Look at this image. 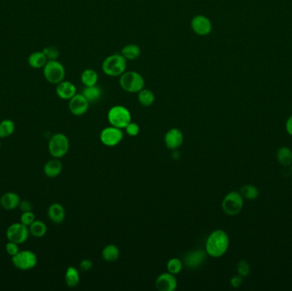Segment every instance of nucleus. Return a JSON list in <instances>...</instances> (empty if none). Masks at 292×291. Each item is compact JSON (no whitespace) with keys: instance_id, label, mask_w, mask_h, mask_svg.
<instances>
[{"instance_id":"9b49d317","label":"nucleus","mask_w":292,"mask_h":291,"mask_svg":"<svg viewBox=\"0 0 292 291\" xmlns=\"http://www.w3.org/2000/svg\"><path fill=\"white\" fill-rule=\"evenodd\" d=\"M190 27L192 31L200 36L209 35L212 31L211 21L203 15L194 16L190 21Z\"/></svg>"},{"instance_id":"bb28decb","label":"nucleus","mask_w":292,"mask_h":291,"mask_svg":"<svg viewBox=\"0 0 292 291\" xmlns=\"http://www.w3.org/2000/svg\"><path fill=\"white\" fill-rule=\"evenodd\" d=\"M66 284L70 287L75 288L80 283V273L78 270L74 266H68L65 273Z\"/></svg>"},{"instance_id":"e433bc0d","label":"nucleus","mask_w":292,"mask_h":291,"mask_svg":"<svg viewBox=\"0 0 292 291\" xmlns=\"http://www.w3.org/2000/svg\"><path fill=\"white\" fill-rule=\"evenodd\" d=\"M19 208L21 209V212H28V211H33L34 206L29 201H21V203L19 204Z\"/></svg>"},{"instance_id":"6ab92c4d","label":"nucleus","mask_w":292,"mask_h":291,"mask_svg":"<svg viewBox=\"0 0 292 291\" xmlns=\"http://www.w3.org/2000/svg\"><path fill=\"white\" fill-rule=\"evenodd\" d=\"M63 171V163L58 158L47 161L44 166V174L48 178H57Z\"/></svg>"},{"instance_id":"2eb2a0df","label":"nucleus","mask_w":292,"mask_h":291,"mask_svg":"<svg viewBox=\"0 0 292 291\" xmlns=\"http://www.w3.org/2000/svg\"><path fill=\"white\" fill-rule=\"evenodd\" d=\"M206 251L202 250H193L188 252L184 257V264L186 268L195 269L203 265L206 259Z\"/></svg>"},{"instance_id":"423d86ee","label":"nucleus","mask_w":292,"mask_h":291,"mask_svg":"<svg viewBox=\"0 0 292 291\" xmlns=\"http://www.w3.org/2000/svg\"><path fill=\"white\" fill-rule=\"evenodd\" d=\"M48 150L54 158H62L65 156L69 150V140L63 133H55L48 143Z\"/></svg>"},{"instance_id":"a211bd4d","label":"nucleus","mask_w":292,"mask_h":291,"mask_svg":"<svg viewBox=\"0 0 292 291\" xmlns=\"http://www.w3.org/2000/svg\"><path fill=\"white\" fill-rule=\"evenodd\" d=\"M47 213L51 221H53V223L57 224V225L63 223V221L65 220V209L60 203H53L48 208Z\"/></svg>"},{"instance_id":"4be33fe9","label":"nucleus","mask_w":292,"mask_h":291,"mask_svg":"<svg viewBox=\"0 0 292 291\" xmlns=\"http://www.w3.org/2000/svg\"><path fill=\"white\" fill-rule=\"evenodd\" d=\"M29 232L33 237L41 238L44 237L47 232V226L44 221H35L29 226Z\"/></svg>"},{"instance_id":"6e6552de","label":"nucleus","mask_w":292,"mask_h":291,"mask_svg":"<svg viewBox=\"0 0 292 291\" xmlns=\"http://www.w3.org/2000/svg\"><path fill=\"white\" fill-rule=\"evenodd\" d=\"M222 209L227 215H237L244 207V198L238 191H231L222 201Z\"/></svg>"},{"instance_id":"a19ab883","label":"nucleus","mask_w":292,"mask_h":291,"mask_svg":"<svg viewBox=\"0 0 292 291\" xmlns=\"http://www.w3.org/2000/svg\"><path fill=\"white\" fill-rule=\"evenodd\" d=\"M290 171H291V174H292V164H291V167H290Z\"/></svg>"},{"instance_id":"a878e982","label":"nucleus","mask_w":292,"mask_h":291,"mask_svg":"<svg viewBox=\"0 0 292 291\" xmlns=\"http://www.w3.org/2000/svg\"><path fill=\"white\" fill-rule=\"evenodd\" d=\"M16 130V124L11 119H5L0 123V138L11 137Z\"/></svg>"},{"instance_id":"b1692460","label":"nucleus","mask_w":292,"mask_h":291,"mask_svg":"<svg viewBox=\"0 0 292 291\" xmlns=\"http://www.w3.org/2000/svg\"><path fill=\"white\" fill-rule=\"evenodd\" d=\"M120 54L123 55L127 60H136L140 57L141 50L137 44H127L121 49Z\"/></svg>"},{"instance_id":"5701e85b","label":"nucleus","mask_w":292,"mask_h":291,"mask_svg":"<svg viewBox=\"0 0 292 291\" xmlns=\"http://www.w3.org/2000/svg\"><path fill=\"white\" fill-rule=\"evenodd\" d=\"M102 257L107 262H114L120 257V250L115 245H107L103 250Z\"/></svg>"},{"instance_id":"ddd939ff","label":"nucleus","mask_w":292,"mask_h":291,"mask_svg":"<svg viewBox=\"0 0 292 291\" xmlns=\"http://www.w3.org/2000/svg\"><path fill=\"white\" fill-rule=\"evenodd\" d=\"M178 282L172 273H164L158 276L156 280V287L159 291H175L177 288Z\"/></svg>"},{"instance_id":"f704fd0d","label":"nucleus","mask_w":292,"mask_h":291,"mask_svg":"<svg viewBox=\"0 0 292 291\" xmlns=\"http://www.w3.org/2000/svg\"><path fill=\"white\" fill-rule=\"evenodd\" d=\"M125 129L126 133H127L128 136H130V137H136V136L138 135V133L140 132L139 126L136 123H133V122H131V123L126 127Z\"/></svg>"},{"instance_id":"58836bf2","label":"nucleus","mask_w":292,"mask_h":291,"mask_svg":"<svg viewBox=\"0 0 292 291\" xmlns=\"http://www.w3.org/2000/svg\"><path fill=\"white\" fill-rule=\"evenodd\" d=\"M80 266H81V270L88 271L92 266V262H91V260H83L80 264Z\"/></svg>"},{"instance_id":"9d476101","label":"nucleus","mask_w":292,"mask_h":291,"mask_svg":"<svg viewBox=\"0 0 292 291\" xmlns=\"http://www.w3.org/2000/svg\"><path fill=\"white\" fill-rule=\"evenodd\" d=\"M123 129L115 128V127H109L105 128L100 133V141L104 146L108 147H114L123 141Z\"/></svg>"},{"instance_id":"473e14b6","label":"nucleus","mask_w":292,"mask_h":291,"mask_svg":"<svg viewBox=\"0 0 292 291\" xmlns=\"http://www.w3.org/2000/svg\"><path fill=\"white\" fill-rule=\"evenodd\" d=\"M237 271L238 275L241 276L242 278L247 277L250 274V272H251V266H250L248 261L241 260V261L237 263Z\"/></svg>"},{"instance_id":"7c9ffc66","label":"nucleus","mask_w":292,"mask_h":291,"mask_svg":"<svg viewBox=\"0 0 292 291\" xmlns=\"http://www.w3.org/2000/svg\"><path fill=\"white\" fill-rule=\"evenodd\" d=\"M183 262L179 258H172L167 263V272L174 275L179 274L182 271Z\"/></svg>"},{"instance_id":"7ed1b4c3","label":"nucleus","mask_w":292,"mask_h":291,"mask_svg":"<svg viewBox=\"0 0 292 291\" xmlns=\"http://www.w3.org/2000/svg\"><path fill=\"white\" fill-rule=\"evenodd\" d=\"M107 117L110 125L120 129H125L126 127L132 122L131 112L123 105H115L110 108Z\"/></svg>"},{"instance_id":"72a5a7b5","label":"nucleus","mask_w":292,"mask_h":291,"mask_svg":"<svg viewBox=\"0 0 292 291\" xmlns=\"http://www.w3.org/2000/svg\"><path fill=\"white\" fill-rule=\"evenodd\" d=\"M35 214L33 211H28V212H23L21 213V223L23 224L25 226L29 227L34 221H35Z\"/></svg>"},{"instance_id":"c756f323","label":"nucleus","mask_w":292,"mask_h":291,"mask_svg":"<svg viewBox=\"0 0 292 291\" xmlns=\"http://www.w3.org/2000/svg\"><path fill=\"white\" fill-rule=\"evenodd\" d=\"M239 192L242 198L248 199V200H255L259 197V190L255 185H244L240 189Z\"/></svg>"},{"instance_id":"39448f33","label":"nucleus","mask_w":292,"mask_h":291,"mask_svg":"<svg viewBox=\"0 0 292 291\" xmlns=\"http://www.w3.org/2000/svg\"><path fill=\"white\" fill-rule=\"evenodd\" d=\"M43 75L45 80L53 85H58L65 78L64 66L58 60L48 61L43 68Z\"/></svg>"},{"instance_id":"c85d7f7f","label":"nucleus","mask_w":292,"mask_h":291,"mask_svg":"<svg viewBox=\"0 0 292 291\" xmlns=\"http://www.w3.org/2000/svg\"><path fill=\"white\" fill-rule=\"evenodd\" d=\"M138 102L141 105L144 107H149L154 104L156 100L155 94L149 89H142L138 95Z\"/></svg>"},{"instance_id":"c9c22d12","label":"nucleus","mask_w":292,"mask_h":291,"mask_svg":"<svg viewBox=\"0 0 292 291\" xmlns=\"http://www.w3.org/2000/svg\"><path fill=\"white\" fill-rule=\"evenodd\" d=\"M6 253H7L10 256L12 257V256L16 255V254L20 251V250H19V245L16 244V243L8 241V243H7L6 245Z\"/></svg>"},{"instance_id":"412c9836","label":"nucleus","mask_w":292,"mask_h":291,"mask_svg":"<svg viewBox=\"0 0 292 291\" xmlns=\"http://www.w3.org/2000/svg\"><path fill=\"white\" fill-rule=\"evenodd\" d=\"M81 94L91 104V103H95V102L100 100V98L102 96V90H101L100 86H98L96 85H95V86H86L83 89Z\"/></svg>"},{"instance_id":"4468645a","label":"nucleus","mask_w":292,"mask_h":291,"mask_svg":"<svg viewBox=\"0 0 292 291\" xmlns=\"http://www.w3.org/2000/svg\"><path fill=\"white\" fill-rule=\"evenodd\" d=\"M183 142H184V135L182 132L178 128H171L165 134V146L169 150L176 151L182 146Z\"/></svg>"},{"instance_id":"79ce46f5","label":"nucleus","mask_w":292,"mask_h":291,"mask_svg":"<svg viewBox=\"0 0 292 291\" xmlns=\"http://www.w3.org/2000/svg\"><path fill=\"white\" fill-rule=\"evenodd\" d=\"M0 147H1V143H0Z\"/></svg>"},{"instance_id":"aec40b11","label":"nucleus","mask_w":292,"mask_h":291,"mask_svg":"<svg viewBox=\"0 0 292 291\" xmlns=\"http://www.w3.org/2000/svg\"><path fill=\"white\" fill-rule=\"evenodd\" d=\"M48 62L46 56L44 55V52H34L29 55L28 58V63L31 68H35V69H39V68H44L45 64Z\"/></svg>"},{"instance_id":"f8f14e48","label":"nucleus","mask_w":292,"mask_h":291,"mask_svg":"<svg viewBox=\"0 0 292 291\" xmlns=\"http://www.w3.org/2000/svg\"><path fill=\"white\" fill-rule=\"evenodd\" d=\"M89 103L87 99L81 93H76L68 103V109L71 114L76 116H81L86 114L89 109Z\"/></svg>"},{"instance_id":"2f4dec72","label":"nucleus","mask_w":292,"mask_h":291,"mask_svg":"<svg viewBox=\"0 0 292 291\" xmlns=\"http://www.w3.org/2000/svg\"><path fill=\"white\" fill-rule=\"evenodd\" d=\"M42 52H44V55L46 56L48 61L58 60L60 52L58 47L51 46L44 47V49L42 50Z\"/></svg>"},{"instance_id":"f03ea898","label":"nucleus","mask_w":292,"mask_h":291,"mask_svg":"<svg viewBox=\"0 0 292 291\" xmlns=\"http://www.w3.org/2000/svg\"><path fill=\"white\" fill-rule=\"evenodd\" d=\"M127 59L119 53L110 55L106 57L102 64V70L106 76L110 77H118L127 69Z\"/></svg>"},{"instance_id":"1a4fd4ad","label":"nucleus","mask_w":292,"mask_h":291,"mask_svg":"<svg viewBox=\"0 0 292 291\" xmlns=\"http://www.w3.org/2000/svg\"><path fill=\"white\" fill-rule=\"evenodd\" d=\"M29 227L21 222L11 224L6 230V237L8 241L16 243L19 245L26 242L29 239Z\"/></svg>"},{"instance_id":"cd10ccee","label":"nucleus","mask_w":292,"mask_h":291,"mask_svg":"<svg viewBox=\"0 0 292 291\" xmlns=\"http://www.w3.org/2000/svg\"><path fill=\"white\" fill-rule=\"evenodd\" d=\"M277 160L282 166H290L292 164V151L288 147H281L277 152Z\"/></svg>"},{"instance_id":"393cba45","label":"nucleus","mask_w":292,"mask_h":291,"mask_svg":"<svg viewBox=\"0 0 292 291\" xmlns=\"http://www.w3.org/2000/svg\"><path fill=\"white\" fill-rule=\"evenodd\" d=\"M81 81L85 86H95L99 81V76L94 69L87 68L81 74Z\"/></svg>"},{"instance_id":"20e7f679","label":"nucleus","mask_w":292,"mask_h":291,"mask_svg":"<svg viewBox=\"0 0 292 291\" xmlns=\"http://www.w3.org/2000/svg\"><path fill=\"white\" fill-rule=\"evenodd\" d=\"M120 86L129 93H138L144 87V80L140 74L128 71L120 76Z\"/></svg>"},{"instance_id":"f3484780","label":"nucleus","mask_w":292,"mask_h":291,"mask_svg":"<svg viewBox=\"0 0 292 291\" xmlns=\"http://www.w3.org/2000/svg\"><path fill=\"white\" fill-rule=\"evenodd\" d=\"M21 201V198L17 193L9 191L5 193L0 198V205L5 210H15L18 208Z\"/></svg>"},{"instance_id":"4c0bfd02","label":"nucleus","mask_w":292,"mask_h":291,"mask_svg":"<svg viewBox=\"0 0 292 291\" xmlns=\"http://www.w3.org/2000/svg\"><path fill=\"white\" fill-rule=\"evenodd\" d=\"M242 277L240 275L234 276L232 277V279L230 281V283L231 285L233 287V288H238L241 286L242 283Z\"/></svg>"},{"instance_id":"ea45409f","label":"nucleus","mask_w":292,"mask_h":291,"mask_svg":"<svg viewBox=\"0 0 292 291\" xmlns=\"http://www.w3.org/2000/svg\"><path fill=\"white\" fill-rule=\"evenodd\" d=\"M285 129L289 136L292 137V114L289 116L286 120V124H285Z\"/></svg>"},{"instance_id":"dca6fc26","label":"nucleus","mask_w":292,"mask_h":291,"mask_svg":"<svg viewBox=\"0 0 292 291\" xmlns=\"http://www.w3.org/2000/svg\"><path fill=\"white\" fill-rule=\"evenodd\" d=\"M56 93L58 98L63 100H70L76 93V86L71 81H63L57 85Z\"/></svg>"},{"instance_id":"0eeeda50","label":"nucleus","mask_w":292,"mask_h":291,"mask_svg":"<svg viewBox=\"0 0 292 291\" xmlns=\"http://www.w3.org/2000/svg\"><path fill=\"white\" fill-rule=\"evenodd\" d=\"M14 266L21 271H29L35 268L38 258L35 253L31 250H20L16 255L11 257Z\"/></svg>"},{"instance_id":"f257e3e1","label":"nucleus","mask_w":292,"mask_h":291,"mask_svg":"<svg viewBox=\"0 0 292 291\" xmlns=\"http://www.w3.org/2000/svg\"><path fill=\"white\" fill-rule=\"evenodd\" d=\"M229 248V237L223 230H215L207 238L205 251L213 258H220L227 253Z\"/></svg>"}]
</instances>
